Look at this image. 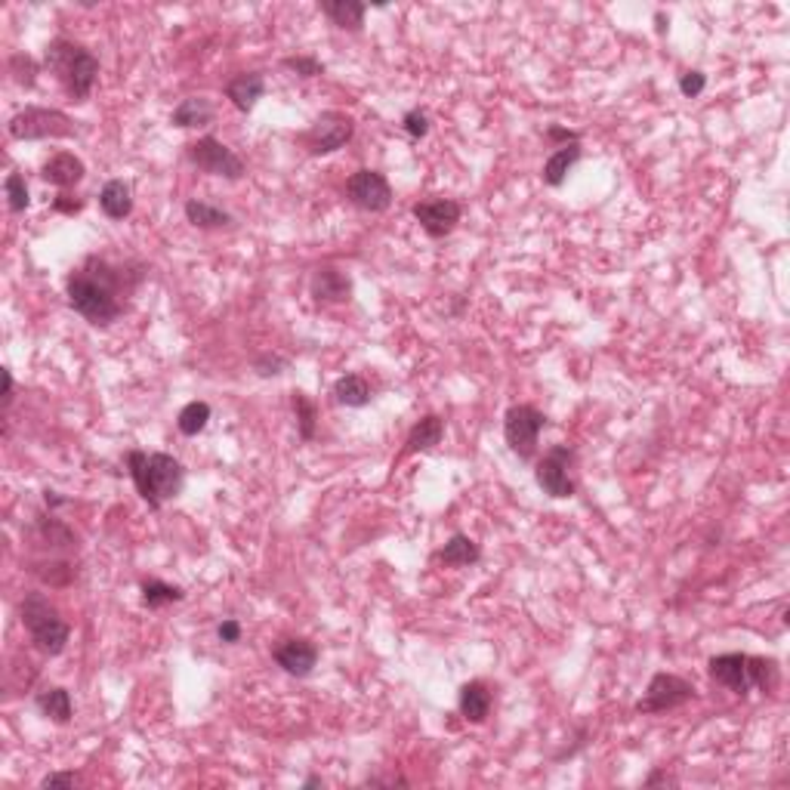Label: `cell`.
Returning <instances> with one entry per match:
<instances>
[{"label":"cell","instance_id":"obj_1","mask_svg":"<svg viewBox=\"0 0 790 790\" xmlns=\"http://www.w3.org/2000/svg\"><path fill=\"white\" fill-rule=\"evenodd\" d=\"M139 272L130 275L124 265H112L103 256H87L77 269L68 275V303L77 315H84L90 325L108 327L124 315L127 303L124 296L133 294L139 285Z\"/></svg>","mask_w":790,"mask_h":790},{"label":"cell","instance_id":"obj_2","mask_svg":"<svg viewBox=\"0 0 790 790\" xmlns=\"http://www.w3.org/2000/svg\"><path fill=\"white\" fill-rule=\"evenodd\" d=\"M130 479L136 485L139 497L145 500L152 510H158L167 500H174L185 485V466L170 454H145L130 451L127 454Z\"/></svg>","mask_w":790,"mask_h":790},{"label":"cell","instance_id":"obj_3","mask_svg":"<svg viewBox=\"0 0 790 790\" xmlns=\"http://www.w3.org/2000/svg\"><path fill=\"white\" fill-rule=\"evenodd\" d=\"M46 68L59 77L62 90L75 99V103H84V99L93 93V84L99 77V59L93 56L87 46L65 41V37H56L50 46H46Z\"/></svg>","mask_w":790,"mask_h":790},{"label":"cell","instance_id":"obj_4","mask_svg":"<svg viewBox=\"0 0 790 790\" xmlns=\"http://www.w3.org/2000/svg\"><path fill=\"white\" fill-rule=\"evenodd\" d=\"M707 670L714 683L725 685L729 692L741 695V698H745L747 692H754V688L772 692V688L778 685V664L772 658H754V655L729 652V655L710 658Z\"/></svg>","mask_w":790,"mask_h":790},{"label":"cell","instance_id":"obj_5","mask_svg":"<svg viewBox=\"0 0 790 790\" xmlns=\"http://www.w3.org/2000/svg\"><path fill=\"white\" fill-rule=\"evenodd\" d=\"M19 612H22V624H25V630L31 633V643L41 648L44 655L53 658V655L65 652L72 630H68V624L62 621L56 605H53L44 593H28V596L22 599Z\"/></svg>","mask_w":790,"mask_h":790},{"label":"cell","instance_id":"obj_6","mask_svg":"<svg viewBox=\"0 0 790 790\" xmlns=\"http://www.w3.org/2000/svg\"><path fill=\"white\" fill-rule=\"evenodd\" d=\"M13 139H72L77 136L75 121L59 108H22L19 115L10 117L6 124Z\"/></svg>","mask_w":790,"mask_h":790},{"label":"cell","instance_id":"obj_7","mask_svg":"<svg viewBox=\"0 0 790 790\" xmlns=\"http://www.w3.org/2000/svg\"><path fill=\"white\" fill-rule=\"evenodd\" d=\"M544 426H546V417L535 408V405H513V408L506 411L504 435H506V445H510V451L515 454V457H522V460L535 457L537 435H541Z\"/></svg>","mask_w":790,"mask_h":790},{"label":"cell","instance_id":"obj_8","mask_svg":"<svg viewBox=\"0 0 790 790\" xmlns=\"http://www.w3.org/2000/svg\"><path fill=\"white\" fill-rule=\"evenodd\" d=\"M185 158H189L198 170H205V174H214V176H223V179L245 176V161H241L229 145H223L220 139H214V136L195 139V143L185 148Z\"/></svg>","mask_w":790,"mask_h":790},{"label":"cell","instance_id":"obj_9","mask_svg":"<svg viewBox=\"0 0 790 790\" xmlns=\"http://www.w3.org/2000/svg\"><path fill=\"white\" fill-rule=\"evenodd\" d=\"M688 701H695V685L688 679L676 674H655L636 710L639 714H664V710H676Z\"/></svg>","mask_w":790,"mask_h":790},{"label":"cell","instance_id":"obj_10","mask_svg":"<svg viewBox=\"0 0 790 790\" xmlns=\"http://www.w3.org/2000/svg\"><path fill=\"white\" fill-rule=\"evenodd\" d=\"M352 133H355V124H352L349 115L325 112L306 133H303L300 143L309 148V155H331L349 143Z\"/></svg>","mask_w":790,"mask_h":790},{"label":"cell","instance_id":"obj_11","mask_svg":"<svg viewBox=\"0 0 790 790\" xmlns=\"http://www.w3.org/2000/svg\"><path fill=\"white\" fill-rule=\"evenodd\" d=\"M571 466H575V451L568 445H556L544 454V460L535 469L537 485L550 497H571L575 495V479H571Z\"/></svg>","mask_w":790,"mask_h":790},{"label":"cell","instance_id":"obj_12","mask_svg":"<svg viewBox=\"0 0 790 790\" xmlns=\"http://www.w3.org/2000/svg\"><path fill=\"white\" fill-rule=\"evenodd\" d=\"M346 195L355 207L371 210V214H383L393 205V189H389L386 176L377 174V170H358V174L349 176L346 183Z\"/></svg>","mask_w":790,"mask_h":790},{"label":"cell","instance_id":"obj_13","mask_svg":"<svg viewBox=\"0 0 790 790\" xmlns=\"http://www.w3.org/2000/svg\"><path fill=\"white\" fill-rule=\"evenodd\" d=\"M411 214L414 220L424 225L429 238H445V235H451L454 225L460 223L464 207L454 198H426V201H417V205L411 207Z\"/></svg>","mask_w":790,"mask_h":790},{"label":"cell","instance_id":"obj_14","mask_svg":"<svg viewBox=\"0 0 790 790\" xmlns=\"http://www.w3.org/2000/svg\"><path fill=\"white\" fill-rule=\"evenodd\" d=\"M275 664L291 676H309L318 664V648L309 639H285L275 648Z\"/></svg>","mask_w":790,"mask_h":790},{"label":"cell","instance_id":"obj_15","mask_svg":"<svg viewBox=\"0 0 790 790\" xmlns=\"http://www.w3.org/2000/svg\"><path fill=\"white\" fill-rule=\"evenodd\" d=\"M309 291H312V296H315L318 306H327V303H346L349 294H352V285L340 269H334V265H322V269L312 275Z\"/></svg>","mask_w":790,"mask_h":790},{"label":"cell","instance_id":"obj_16","mask_svg":"<svg viewBox=\"0 0 790 790\" xmlns=\"http://www.w3.org/2000/svg\"><path fill=\"white\" fill-rule=\"evenodd\" d=\"M84 174H87V167H84V161L77 158V155H72V152L53 155V158L46 161L44 170H41V176L50 185H56V189H72V185L81 183Z\"/></svg>","mask_w":790,"mask_h":790},{"label":"cell","instance_id":"obj_17","mask_svg":"<svg viewBox=\"0 0 790 790\" xmlns=\"http://www.w3.org/2000/svg\"><path fill=\"white\" fill-rule=\"evenodd\" d=\"M263 93H265V77L260 72H245L225 84V96L232 99V105L238 108V112H250V108L256 105V99H263Z\"/></svg>","mask_w":790,"mask_h":790},{"label":"cell","instance_id":"obj_18","mask_svg":"<svg viewBox=\"0 0 790 790\" xmlns=\"http://www.w3.org/2000/svg\"><path fill=\"white\" fill-rule=\"evenodd\" d=\"M460 714L469 723H485L491 714V688L482 679H473L460 688Z\"/></svg>","mask_w":790,"mask_h":790},{"label":"cell","instance_id":"obj_19","mask_svg":"<svg viewBox=\"0 0 790 790\" xmlns=\"http://www.w3.org/2000/svg\"><path fill=\"white\" fill-rule=\"evenodd\" d=\"M479 559H482L479 544H475L473 537H466V535H454L451 541L445 544L439 553H435V562H442V565H451V568L475 565Z\"/></svg>","mask_w":790,"mask_h":790},{"label":"cell","instance_id":"obj_20","mask_svg":"<svg viewBox=\"0 0 790 790\" xmlns=\"http://www.w3.org/2000/svg\"><path fill=\"white\" fill-rule=\"evenodd\" d=\"M99 207L108 220H127L130 210H133V192L124 179H112L105 183V189L99 192Z\"/></svg>","mask_w":790,"mask_h":790},{"label":"cell","instance_id":"obj_21","mask_svg":"<svg viewBox=\"0 0 790 790\" xmlns=\"http://www.w3.org/2000/svg\"><path fill=\"white\" fill-rule=\"evenodd\" d=\"M170 121L176 124V127H205V124L214 121V103L205 96H189L183 99L176 108H174V117Z\"/></svg>","mask_w":790,"mask_h":790},{"label":"cell","instance_id":"obj_22","mask_svg":"<svg viewBox=\"0 0 790 790\" xmlns=\"http://www.w3.org/2000/svg\"><path fill=\"white\" fill-rule=\"evenodd\" d=\"M577 158H581V143H571V145L556 148V152L550 155V161L544 164V174H541L544 183L553 185V189L562 185V183H565V176H568V170L577 164Z\"/></svg>","mask_w":790,"mask_h":790},{"label":"cell","instance_id":"obj_23","mask_svg":"<svg viewBox=\"0 0 790 790\" xmlns=\"http://www.w3.org/2000/svg\"><path fill=\"white\" fill-rule=\"evenodd\" d=\"M322 13L334 25L349 28V31H358L365 22V4H358V0H325Z\"/></svg>","mask_w":790,"mask_h":790},{"label":"cell","instance_id":"obj_24","mask_svg":"<svg viewBox=\"0 0 790 790\" xmlns=\"http://www.w3.org/2000/svg\"><path fill=\"white\" fill-rule=\"evenodd\" d=\"M442 435H445V420L435 417V414H429V417H424L417 426L411 429L408 448H405V454H417V451L435 448V445L442 442Z\"/></svg>","mask_w":790,"mask_h":790},{"label":"cell","instance_id":"obj_25","mask_svg":"<svg viewBox=\"0 0 790 790\" xmlns=\"http://www.w3.org/2000/svg\"><path fill=\"white\" fill-rule=\"evenodd\" d=\"M334 395H337V402L346 405V408H365V405L371 402V386H367L362 374H346V377L337 380Z\"/></svg>","mask_w":790,"mask_h":790},{"label":"cell","instance_id":"obj_26","mask_svg":"<svg viewBox=\"0 0 790 790\" xmlns=\"http://www.w3.org/2000/svg\"><path fill=\"white\" fill-rule=\"evenodd\" d=\"M185 216H189V223L198 225V229H223V225L232 223V216L225 214V210L207 205V201H198V198H192L189 205H185Z\"/></svg>","mask_w":790,"mask_h":790},{"label":"cell","instance_id":"obj_27","mask_svg":"<svg viewBox=\"0 0 790 790\" xmlns=\"http://www.w3.org/2000/svg\"><path fill=\"white\" fill-rule=\"evenodd\" d=\"M37 707H41L44 716H50L53 723H68L72 719V695L65 688H46V692L37 695Z\"/></svg>","mask_w":790,"mask_h":790},{"label":"cell","instance_id":"obj_28","mask_svg":"<svg viewBox=\"0 0 790 790\" xmlns=\"http://www.w3.org/2000/svg\"><path fill=\"white\" fill-rule=\"evenodd\" d=\"M35 535L44 546H75L72 528L62 525L59 519H53V515H41V519H37Z\"/></svg>","mask_w":790,"mask_h":790},{"label":"cell","instance_id":"obj_29","mask_svg":"<svg viewBox=\"0 0 790 790\" xmlns=\"http://www.w3.org/2000/svg\"><path fill=\"white\" fill-rule=\"evenodd\" d=\"M210 420V405L207 402H189L183 411L176 414V426L183 435H198Z\"/></svg>","mask_w":790,"mask_h":790},{"label":"cell","instance_id":"obj_30","mask_svg":"<svg viewBox=\"0 0 790 790\" xmlns=\"http://www.w3.org/2000/svg\"><path fill=\"white\" fill-rule=\"evenodd\" d=\"M185 593L179 590L174 584H164V581H143V602L148 608H161V605H170V602H179Z\"/></svg>","mask_w":790,"mask_h":790},{"label":"cell","instance_id":"obj_31","mask_svg":"<svg viewBox=\"0 0 790 790\" xmlns=\"http://www.w3.org/2000/svg\"><path fill=\"white\" fill-rule=\"evenodd\" d=\"M291 405H294V411H296V420H300V435H303V442H312V439H315V420H318L315 405H312L303 393H294Z\"/></svg>","mask_w":790,"mask_h":790},{"label":"cell","instance_id":"obj_32","mask_svg":"<svg viewBox=\"0 0 790 790\" xmlns=\"http://www.w3.org/2000/svg\"><path fill=\"white\" fill-rule=\"evenodd\" d=\"M4 192H6V201H10L13 214H22V210H28L31 195H28V183H25V176H22V174H10V176H6Z\"/></svg>","mask_w":790,"mask_h":790},{"label":"cell","instance_id":"obj_33","mask_svg":"<svg viewBox=\"0 0 790 790\" xmlns=\"http://www.w3.org/2000/svg\"><path fill=\"white\" fill-rule=\"evenodd\" d=\"M10 75H13V81L19 84V87H35V81H37V62L31 59V56H25V53H19V56L10 59Z\"/></svg>","mask_w":790,"mask_h":790},{"label":"cell","instance_id":"obj_34","mask_svg":"<svg viewBox=\"0 0 790 790\" xmlns=\"http://www.w3.org/2000/svg\"><path fill=\"white\" fill-rule=\"evenodd\" d=\"M285 68H291V72H296L300 77L325 75V65L318 59H312V56H291V59H285Z\"/></svg>","mask_w":790,"mask_h":790},{"label":"cell","instance_id":"obj_35","mask_svg":"<svg viewBox=\"0 0 790 790\" xmlns=\"http://www.w3.org/2000/svg\"><path fill=\"white\" fill-rule=\"evenodd\" d=\"M704 87H707V75H704V72H685L683 77H679V90H683L685 99L701 96Z\"/></svg>","mask_w":790,"mask_h":790},{"label":"cell","instance_id":"obj_36","mask_svg":"<svg viewBox=\"0 0 790 790\" xmlns=\"http://www.w3.org/2000/svg\"><path fill=\"white\" fill-rule=\"evenodd\" d=\"M402 124H405V130H408L411 139H424L429 133V117H426V112H420V108H414V112L405 115Z\"/></svg>","mask_w":790,"mask_h":790},{"label":"cell","instance_id":"obj_37","mask_svg":"<svg viewBox=\"0 0 790 790\" xmlns=\"http://www.w3.org/2000/svg\"><path fill=\"white\" fill-rule=\"evenodd\" d=\"M77 785V775L75 772H53L41 781V787H75Z\"/></svg>","mask_w":790,"mask_h":790},{"label":"cell","instance_id":"obj_38","mask_svg":"<svg viewBox=\"0 0 790 790\" xmlns=\"http://www.w3.org/2000/svg\"><path fill=\"white\" fill-rule=\"evenodd\" d=\"M216 636H220L223 643H238V639H241V624L238 621H223L220 627H216Z\"/></svg>","mask_w":790,"mask_h":790},{"label":"cell","instance_id":"obj_39","mask_svg":"<svg viewBox=\"0 0 790 790\" xmlns=\"http://www.w3.org/2000/svg\"><path fill=\"white\" fill-rule=\"evenodd\" d=\"M81 207H84V201H75L72 195H59V198L53 201V210H59V214H77Z\"/></svg>","mask_w":790,"mask_h":790},{"label":"cell","instance_id":"obj_40","mask_svg":"<svg viewBox=\"0 0 790 790\" xmlns=\"http://www.w3.org/2000/svg\"><path fill=\"white\" fill-rule=\"evenodd\" d=\"M546 139H553V143H565V145H571V143H577V133L575 130H562V127H553V130H546Z\"/></svg>","mask_w":790,"mask_h":790},{"label":"cell","instance_id":"obj_41","mask_svg":"<svg viewBox=\"0 0 790 790\" xmlns=\"http://www.w3.org/2000/svg\"><path fill=\"white\" fill-rule=\"evenodd\" d=\"M256 367H260V374L263 377H269V374H281L278 367H285V358H263V362H256Z\"/></svg>","mask_w":790,"mask_h":790},{"label":"cell","instance_id":"obj_42","mask_svg":"<svg viewBox=\"0 0 790 790\" xmlns=\"http://www.w3.org/2000/svg\"><path fill=\"white\" fill-rule=\"evenodd\" d=\"M13 402V374L4 371V408H10Z\"/></svg>","mask_w":790,"mask_h":790},{"label":"cell","instance_id":"obj_43","mask_svg":"<svg viewBox=\"0 0 790 790\" xmlns=\"http://www.w3.org/2000/svg\"><path fill=\"white\" fill-rule=\"evenodd\" d=\"M648 787H655V785H676V778L674 775H667V772H655L652 778L645 781Z\"/></svg>","mask_w":790,"mask_h":790},{"label":"cell","instance_id":"obj_44","mask_svg":"<svg viewBox=\"0 0 790 790\" xmlns=\"http://www.w3.org/2000/svg\"><path fill=\"white\" fill-rule=\"evenodd\" d=\"M44 500H46V506H62V504H68L65 497H59L56 491H44Z\"/></svg>","mask_w":790,"mask_h":790},{"label":"cell","instance_id":"obj_45","mask_svg":"<svg viewBox=\"0 0 790 790\" xmlns=\"http://www.w3.org/2000/svg\"><path fill=\"white\" fill-rule=\"evenodd\" d=\"M303 787H322V778H315V775H312V778H306V781H303Z\"/></svg>","mask_w":790,"mask_h":790},{"label":"cell","instance_id":"obj_46","mask_svg":"<svg viewBox=\"0 0 790 790\" xmlns=\"http://www.w3.org/2000/svg\"><path fill=\"white\" fill-rule=\"evenodd\" d=\"M655 22H658V31H664V28H667V19H664V13H658V15H655Z\"/></svg>","mask_w":790,"mask_h":790}]
</instances>
